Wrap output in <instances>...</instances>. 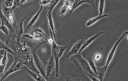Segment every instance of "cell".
Segmentation results:
<instances>
[{"label": "cell", "mask_w": 128, "mask_h": 81, "mask_svg": "<svg viewBox=\"0 0 128 81\" xmlns=\"http://www.w3.org/2000/svg\"><path fill=\"white\" fill-rule=\"evenodd\" d=\"M13 11L14 10L12 9V8H7L4 5H3L2 8V12L4 14V16L8 18V19L10 21V22L12 24V26L16 24V21L13 16Z\"/></svg>", "instance_id": "obj_13"}, {"label": "cell", "mask_w": 128, "mask_h": 81, "mask_svg": "<svg viewBox=\"0 0 128 81\" xmlns=\"http://www.w3.org/2000/svg\"><path fill=\"white\" fill-rule=\"evenodd\" d=\"M14 0H4V5L7 8H12Z\"/></svg>", "instance_id": "obj_25"}, {"label": "cell", "mask_w": 128, "mask_h": 81, "mask_svg": "<svg viewBox=\"0 0 128 81\" xmlns=\"http://www.w3.org/2000/svg\"><path fill=\"white\" fill-rule=\"evenodd\" d=\"M4 54V50H0V63L2 61V59L3 58V55Z\"/></svg>", "instance_id": "obj_30"}, {"label": "cell", "mask_w": 128, "mask_h": 81, "mask_svg": "<svg viewBox=\"0 0 128 81\" xmlns=\"http://www.w3.org/2000/svg\"><path fill=\"white\" fill-rule=\"evenodd\" d=\"M70 60L74 62L78 66L80 69H81L84 72H87L90 74L94 76V77H97V75L94 74V72L92 71V69H91L90 66H89L88 61H86V59H84L80 54L77 53L76 55H74V57L73 58H71Z\"/></svg>", "instance_id": "obj_5"}, {"label": "cell", "mask_w": 128, "mask_h": 81, "mask_svg": "<svg viewBox=\"0 0 128 81\" xmlns=\"http://www.w3.org/2000/svg\"><path fill=\"white\" fill-rule=\"evenodd\" d=\"M24 69L26 71V72L30 74V76L36 81H45L46 80L45 79V77H43L40 73H37V72H34V71H32L31 69H30L28 67H26V66H24Z\"/></svg>", "instance_id": "obj_16"}, {"label": "cell", "mask_w": 128, "mask_h": 81, "mask_svg": "<svg viewBox=\"0 0 128 81\" xmlns=\"http://www.w3.org/2000/svg\"><path fill=\"white\" fill-rule=\"evenodd\" d=\"M68 10H69V8H68L65 5H64L60 8V10H59V16H64V15L68 12Z\"/></svg>", "instance_id": "obj_24"}, {"label": "cell", "mask_w": 128, "mask_h": 81, "mask_svg": "<svg viewBox=\"0 0 128 81\" xmlns=\"http://www.w3.org/2000/svg\"><path fill=\"white\" fill-rule=\"evenodd\" d=\"M84 3H88L91 5L94 8H95V0H75L73 3H72V8L70 10V13H72L77 8H78L80 5Z\"/></svg>", "instance_id": "obj_9"}, {"label": "cell", "mask_w": 128, "mask_h": 81, "mask_svg": "<svg viewBox=\"0 0 128 81\" xmlns=\"http://www.w3.org/2000/svg\"><path fill=\"white\" fill-rule=\"evenodd\" d=\"M32 53L33 55L34 65H36V67H37L38 70L39 71L40 74L43 77H45V79L46 80V65L40 59L39 56L37 54V52H33Z\"/></svg>", "instance_id": "obj_6"}, {"label": "cell", "mask_w": 128, "mask_h": 81, "mask_svg": "<svg viewBox=\"0 0 128 81\" xmlns=\"http://www.w3.org/2000/svg\"><path fill=\"white\" fill-rule=\"evenodd\" d=\"M24 69V65L22 63H20V61L15 60L14 63L10 66V68L4 72L3 77L0 79V80H4L7 77H8L11 74L15 73L16 71H19V70H21V69Z\"/></svg>", "instance_id": "obj_7"}, {"label": "cell", "mask_w": 128, "mask_h": 81, "mask_svg": "<svg viewBox=\"0 0 128 81\" xmlns=\"http://www.w3.org/2000/svg\"><path fill=\"white\" fill-rule=\"evenodd\" d=\"M105 5H106V0H100V2H99V14L100 15L104 14Z\"/></svg>", "instance_id": "obj_21"}, {"label": "cell", "mask_w": 128, "mask_h": 81, "mask_svg": "<svg viewBox=\"0 0 128 81\" xmlns=\"http://www.w3.org/2000/svg\"><path fill=\"white\" fill-rule=\"evenodd\" d=\"M47 18H48V21L49 29H50L51 31H52L53 37H54V40L56 41V32L55 26H54V21H53V17H52V11H51V10H48V11Z\"/></svg>", "instance_id": "obj_15"}, {"label": "cell", "mask_w": 128, "mask_h": 81, "mask_svg": "<svg viewBox=\"0 0 128 81\" xmlns=\"http://www.w3.org/2000/svg\"><path fill=\"white\" fill-rule=\"evenodd\" d=\"M102 34H104V32H98L96 35H94V36H92V37L89 38V39H88V38H87V39L86 38V40H84V44H82V46H81V47H80V50H79L78 52L79 54H81V52L84 50H85V49L89 46L90 44H92L94 40H95L96 39H98L99 37H100L101 35H102Z\"/></svg>", "instance_id": "obj_10"}, {"label": "cell", "mask_w": 128, "mask_h": 81, "mask_svg": "<svg viewBox=\"0 0 128 81\" xmlns=\"http://www.w3.org/2000/svg\"><path fill=\"white\" fill-rule=\"evenodd\" d=\"M0 20H1V23L4 24V25H6L8 27V28L9 29L10 33H14L16 31L15 29L12 26V24L10 22V21L8 19V18L4 16V14L3 13L2 8H0Z\"/></svg>", "instance_id": "obj_12"}, {"label": "cell", "mask_w": 128, "mask_h": 81, "mask_svg": "<svg viewBox=\"0 0 128 81\" xmlns=\"http://www.w3.org/2000/svg\"><path fill=\"white\" fill-rule=\"evenodd\" d=\"M27 1H29V0H20V5H24V3H26Z\"/></svg>", "instance_id": "obj_32"}, {"label": "cell", "mask_w": 128, "mask_h": 81, "mask_svg": "<svg viewBox=\"0 0 128 81\" xmlns=\"http://www.w3.org/2000/svg\"><path fill=\"white\" fill-rule=\"evenodd\" d=\"M128 31H124V34L120 37V38L118 39L116 43L114 45V47H112L111 50L109 52L108 55L107 57V60H106V66H103V67H100V66H96V68H97V77L99 79L100 81H102L104 80V77H105V75H106V71L108 69V67L110 65V63H111V61L113 60L114 57V55H115V52H116V50L118 47V44H120V42L122 40H123L125 37H128Z\"/></svg>", "instance_id": "obj_2"}, {"label": "cell", "mask_w": 128, "mask_h": 81, "mask_svg": "<svg viewBox=\"0 0 128 81\" xmlns=\"http://www.w3.org/2000/svg\"><path fill=\"white\" fill-rule=\"evenodd\" d=\"M6 44L14 51L15 60L20 61L32 71L40 73L38 69L35 67L32 51L30 48L22 44L20 42L17 41L16 32L9 35V38L6 41Z\"/></svg>", "instance_id": "obj_1"}, {"label": "cell", "mask_w": 128, "mask_h": 81, "mask_svg": "<svg viewBox=\"0 0 128 81\" xmlns=\"http://www.w3.org/2000/svg\"><path fill=\"white\" fill-rule=\"evenodd\" d=\"M86 61H88L89 66H90L91 69H92V71H94V74L97 75V68H96V65H95V62H94V58H92V57H88V58H86Z\"/></svg>", "instance_id": "obj_20"}, {"label": "cell", "mask_w": 128, "mask_h": 81, "mask_svg": "<svg viewBox=\"0 0 128 81\" xmlns=\"http://www.w3.org/2000/svg\"><path fill=\"white\" fill-rule=\"evenodd\" d=\"M46 66V80H48L50 75L51 74V73L53 71L56 69V64H55V61L53 55L51 54V56L50 58L49 61L48 62Z\"/></svg>", "instance_id": "obj_11"}, {"label": "cell", "mask_w": 128, "mask_h": 81, "mask_svg": "<svg viewBox=\"0 0 128 81\" xmlns=\"http://www.w3.org/2000/svg\"><path fill=\"white\" fill-rule=\"evenodd\" d=\"M86 40V38H82V39H80L79 41H78L76 44H74V46L72 47L71 50L69 52H68V54L67 57H68V58H70V56L74 55H76V54L78 53L79 50H80V47H81L82 44H84V40Z\"/></svg>", "instance_id": "obj_14"}, {"label": "cell", "mask_w": 128, "mask_h": 81, "mask_svg": "<svg viewBox=\"0 0 128 81\" xmlns=\"http://www.w3.org/2000/svg\"><path fill=\"white\" fill-rule=\"evenodd\" d=\"M42 9H43V6H41V8H40V10L38 11V13L32 18L31 21L29 22V24H27V26H26V30L28 31V32L31 30V29L32 28V27L34 25V24H35L36 21H38V18L40 17V13H41V12L42 11Z\"/></svg>", "instance_id": "obj_17"}, {"label": "cell", "mask_w": 128, "mask_h": 81, "mask_svg": "<svg viewBox=\"0 0 128 81\" xmlns=\"http://www.w3.org/2000/svg\"><path fill=\"white\" fill-rule=\"evenodd\" d=\"M50 1L51 0H41L40 2V5H41V6H46V5H50Z\"/></svg>", "instance_id": "obj_28"}, {"label": "cell", "mask_w": 128, "mask_h": 81, "mask_svg": "<svg viewBox=\"0 0 128 81\" xmlns=\"http://www.w3.org/2000/svg\"><path fill=\"white\" fill-rule=\"evenodd\" d=\"M60 0H51L50 3L49 5V8H48V10H51L53 11V10L54 9V8L56 6V5L59 2Z\"/></svg>", "instance_id": "obj_23"}, {"label": "cell", "mask_w": 128, "mask_h": 81, "mask_svg": "<svg viewBox=\"0 0 128 81\" xmlns=\"http://www.w3.org/2000/svg\"><path fill=\"white\" fill-rule=\"evenodd\" d=\"M18 6H20V0H14L12 9L14 10L16 8H17Z\"/></svg>", "instance_id": "obj_27"}, {"label": "cell", "mask_w": 128, "mask_h": 81, "mask_svg": "<svg viewBox=\"0 0 128 81\" xmlns=\"http://www.w3.org/2000/svg\"><path fill=\"white\" fill-rule=\"evenodd\" d=\"M47 42V40H37L30 34H23L20 37V43L30 48L32 52H37L41 46Z\"/></svg>", "instance_id": "obj_3"}, {"label": "cell", "mask_w": 128, "mask_h": 81, "mask_svg": "<svg viewBox=\"0 0 128 81\" xmlns=\"http://www.w3.org/2000/svg\"><path fill=\"white\" fill-rule=\"evenodd\" d=\"M100 58H101V55H99V54H98V55H96V56H95V58H94V61H98Z\"/></svg>", "instance_id": "obj_31"}, {"label": "cell", "mask_w": 128, "mask_h": 81, "mask_svg": "<svg viewBox=\"0 0 128 81\" xmlns=\"http://www.w3.org/2000/svg\"><path fill=\"white\" fill-rule=\"evenodd\" d=\"M29 34L37 40H47V35L41 28L39 27L35 28L33 30H31L29 32Z\"/></svg>", "instance_id": "obj_8"}, {"label": "cell", "mask_w": 128, "mask_h": 81, "mask_svg": "<svg viewBox=\"0 0 128 81\" xmlns=\"http://www.w3.org/2000/svg\"><path fill=\"white\" fill-rule=\"evenodd\" d=\"M29 1H31V0H29Z\"/></svg>", "instance_id": "obj_33"}, {"label": "cell", "mask_w": 128, "mask_h": 81, "mask_svg": "<svg viewBox=\"0 0 128 81\" xmlns=\"http://www.w3.org/2000/svg\"><path fill=\"white\" fill-rule=\"evenodd\" d=\"M108 14H102V15H99L98 16H96L94 18L90 19L89 20H88L86 23V27H91L92 25H93L94 24H95L96 22H98L100 19H102V18H106L108 17Z\"/></svg>", "instance_id": "obj_18"}, {"label": "cell", "mask_w": 128, "mask_h": 81, "mask_svg": "<svg viewBox=\"0 0 128 81\" xmlns=\"http://www.w3.org/2000/svg\"><path fill=\"white\" fill-rule=\"evenodd\" d=\"M52 55L54 56V61H55V64H56V77H59V59L61 58V57L63 55L64 52L67 50V48L68 47V45H65V46H59L56 44V41L53 40L52 41Z\"/></svg>", "instance_id": "obj_4"}, {"label": "cell", "mask_w": 128, "mask_h": 81, "mask_svg": "<svg viewBox=\"0 0 128 81\" xmlns=\"http://www.w3.org/2000/svg\"><path fill=\"white\" fill-rule=\"evenodd\" d=\"M2 24V23H1ZM0 30L2 31V32H3L5 35H10V30H9V29L8 28V27L6 26V25H4V24H2L1 25H0Z\"/></svg>", "instance_id": "obj_22"}, {"label": "cell", "mask_w": 128, "mask_h": 81, "mask_svg": "<svg viewBox=\"0 0 128 81\" xmlns=\"http://www.w3.org/2000/svg\"><path fill=\"white\" fill-rule=\"evenodd\" d=\"M64 5H65L69 8V10H70L71 8H72V3H71L70 0H64Z\"/></svg>", "instance_id": "obj_29"}, {"label": "cell", "mask_w": 128, "mask_h": 81, "mask_svg": "<svg viewBox=\"0 0 128 81\" xmlns=\"http://www.w3.org/2000/svg\"><path fill=\"white\" fill-rule=\"evenodd\" d=\"M5 68H6V65H3L2 63H0V79L3 77V75L5 72Z\"/></svg>", "instance_id": "obj_26"}, {"label": "cell", "mask_w": 128, "mask_h": 81, "mask_svg": "<svg viewBox=\"0 0 128 81\" xmlns=\"http://www.w3.org/2000/svg\"><path fill=\"white\" fill-rule=\"evenodd\" d=\"M0 50H4V51H7L8 53L12 54L13 56L15 55V52H14V51L12 50L10 47H9L6 44H4L3 41H2L1 40H0Z\"/></svg>", "instance_id": "obj_19"}]
</instances>
